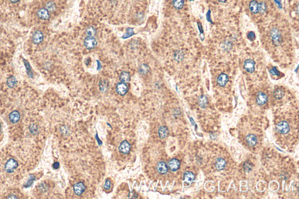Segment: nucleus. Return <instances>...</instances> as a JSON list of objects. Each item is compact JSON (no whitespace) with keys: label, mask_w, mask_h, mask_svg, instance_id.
<instances>
[{"label":"nucleus","mask_w":299,"mask_h":199,"mask_svg":"<svg viewBox=\"0 0 299 199\" xmlns=\"http://www.w3.org/2000/svg\"><path fill=\"white\" fill-rule=\"evenodd\" d=\"M43 39V34H42V32L39 30L35 31L32 36V40L34 43L39 44L42 41Z\"/></svg>","instance_id":"obj_15"},{"label":"nucleus","mask_w":299,"mask_h":199,"mask_svg":"<svg viewBox=\"0 0 299 199\" xmlns=\"http://www.w3.org/2000/svg\"><path fill=\"white\" fill-rule=\"evenodd\" d=\"M226 165V162L223 158H218L215 162V167L218 171H222L224 169Z\"/></svg>","instance_id":"obj_18"},{"label":"nucleus","mask_w":299,"mask_h":199,"mask_svg":"<svg viewBox=\"0 0 299 199\" xmlns=\"http://www.w3.org/2000/svg\"><path fill=\"white\" fill-rule=\"evenodd\" d=\"M18 162L13 158H11L7 161L4 166V169L8 173H11L14 172L15 171V169L18 168Z\"/></svg>","instance_id":"obj_3"},{"label":"nucleus","mask_w":299,"mask_h":199,"mask_svg":"<svg viewBox=\"0 0 299 199\" xmlns=\"http://www.w3.org/2000/svg\"><path fill=\"white\" fill-rule=\"evenodd\" d=\"M276 130L280 134H287L290 131V127L289 124L286 122L282 121L279 122L276 126Z\"/></svg>","instance_id":"obj_4"},{"label":"nucleus","mask_w":299,"mask_h":199,"mask_svg":"<svg viewBox=\"0 0 299 199\" xmlns=\"http://www.w3.org/2000/svg\"><path fill=\"white\" fill-rule=\"evenodd\" d=\"M37 15L39 18L43 20H48L50 18L49 12L46 8H41L38 11Z\"/></svg>","instance_id":"obj_14"},{"label":"nucleus","mask_w":299,"mask_h":199,"mask_svg":"<svg viewBox=\"0 0 299 199\" xmlns=\"http://www.w3.org/2000/svg\"><path fill=\"white\" fill-rule=\"evenodd\" d=\"M59 166H60V164H59V162H55V163L53 164V168L55 169H58V168H59Z\"/></svg>","instance_id":"obj_33"},{"label":"nucleus","mask_w":299,"mask_h":199,"mask_svg":"<svg viewBox=\"0 0 299 199\" xmlns=\"http://www.w3.org/2000/svg\"><path fill=\"white\" fill-rule=\"evenodd\" d=\"M229 80V76H227L226 74L221 73L219 76H218V78H217V83L220 87H223L224 86H225L226 84L228 83Z\"/></svg>","instance_id":"obj_12"},{"label":"nucleus","mask_w":299,"mask_h":199,"mask_svg":"<svg viewBox=\"0 0 299 199\" xmlns=\"http://www.w3.org/2000/svg\"><path fill=\"white\" fill-rule=\"evenodd\" d=\"M85 190V186L81 182H78L75 184L74 186V192L76 195L80 196L81 194L84 192Z\"/></svg>","instance_id":"obj_11"},{"label":"nucleus","mask_w":299,"mask_h":199,"mask_svg":"<svg viewBox=\"0 0 299 199\" xmlns=\"http://www.w3.org/2000/svg\"><path fill=\"white\" fill-rule=\"evenodd\" d=\"M199 106L202 108H206L207 105V98L204 95H202L199 99Z\"/></svg>","instance_id":"obj_24"},{"label":"nucleus","mask_w":299,"mask_h":199,"mask_svg":"<svg viewBox=\"0 0 299 199\" xmlns=\"http://www.w3.org/2000/svg\"><path fill=\"white\" fill-rule=\"evenodd\" d=\"M9 119L13 123H16L20 119V114L17 110H14L9 114Z\"/></svg>","instance_id":"obj_16"},{"label":"nucleus","mask_w":299,"mask_h":199,"mask_svg":"<svg viewBox=\"0 0 299 199\" xmlns=\"http://www.w3.org/2000/svg\"><path fill=\"white\" fill-rule=\"evenodd\" d=\"M265 8V2H258L257 0H252L249 4V9L253 14H262Z\"/></svg>","instance_id":"obj_2"},{"label":"nucleus","mask_w":299,"mask_h":199,"mask_svg":"<svg viewBox=\"0 0 299 199\" xmlns=\"http://www.w3.org/2000/svg\"><path fill=\"white\" fill-rule=\"evenodd\" d=\"M255 66V62L251 59L245 60L243 64L244 69L250 73H252L254 72Z\"/></svg>","instance_id":"obj_5"},{"label":"nucleus","mask_w":299,"mask_h":199,"mask_svg":"<svg viewBox=\"0 0 299 199\" xmlns=\"http://www.w3.org/2000/svg\"><path fill=\"white\" fill-rule=\"evenodd\" d=\"M7 85L10 88H14L17 84V80L14 76H11L7 79Z\"/></svg>","instance_id":"obj_20"},{"label":"nucleus","mask_w":299,"mask_h":199,"mask_svg":"<svg viewBox=\"0 0 299 199\" xmlns=\"http://www.w3.org/2000/svg\"><path fill=\"white\" fill-rule=\"evenodd\" d=\"M246 141L250 146H255L257 143V138L254 134H249L246 137Z\"/></svg>","instance_id":"obj_17"},{"label":"nucleus","mask_w":299,"mask_h":199,"mask_svg":"<svg viewBox=\"0 0 299 199\" xmlns=\"http://www.w3.org/2000/svg\"><path fill=\"white\" fill-rule=\"evenodd\" d=\"M130 148L131 147L129 143L126 140H124L120 145L119 147V150L123 154L126 155L130 151Z\"/></svg>","instance_id":"obj_10"},{"label":"nucleus","mask_w":299,"mask_h":199,"mask_svg":"<svg viewBox=\"0 0 299 199\" xmlns=\"http://www.w3.org/2000/svg\"><path fill=\"white\" fill-rule=\"evenodd\" d=\"M184 179L185 181L192 182L195 179V175L191 172H185L184 173Z\"/></svg>","instance_id":"obj_22"},{"label":"nucleus","mask_w":299,"mask_h":199,"mask_svg":"<svg viewBox=\"0 0 299 199\" xmlns=\"http://www.w3.org/2000/svg\"><path fill=\"white\" fill-rule=\"evenodd\" d=\"M85 47L88 49H92L95 48L97 44V41L95 38L92 36H89L86 37L84 41Z\"/></svg>","instance_id":"obj_6"},{"label":"nucleus","mask_w":299,"mask_h":199,"mask_svg":"<svg viewBox=\"0 0 299 199\" xmlns=\"http://www.w3.org/2000/svg\"><path fill=\"white\" fill-rule=\"evenodd\" d=\"M180 166H181L180 161L175 158L171 159L168 163V168L172 172L177 171V170L179 169Z\"/></svg>","instance_id":"obj_7"},{"label":"nucleus","mask_w":299,"mask_h":199,"mask_svg":"<svg viewBox=\"0 0 299 199\" xmlns=\"http://www.w3.org/2000/svg\"><path fill=\"white\" fill-rule=\"evenodd\" d=\"M158 134L161 139H164L165 138L167 137L169 134L168 129L165 126H161L158 129Z\"/></svg>","instance_id":"obj_19"},{"label":"nucleus","mask_w":299,"mask_h":199,"mask_svg":"<svg viewBox=\"0 0 299 199\" xmlns=\"http://www.w3.org/2000/svg\"><path fill=\"white\" fill-rule=\"evenodd\" d=\"M268 96L262 92H258L256 98V102L260 106L264 105L268 102Z\"/></svg>","instance_id":"obj_9"},{"label":"nucleus","mask_w":299,"mask_h":199,"mask_svg":"<svg viewBox=\"0 0 299 199\" xmlns=\"http://www.w3.org/2000/svg\"><path fill=\"white\" fill-rule=\"evenodd\" d=\"M10 1H11V2H12L13 3H16V2H18L20 0H10Z\"/></svg>","instance_id":"obj_34"},{"label":"nucleus","mask_w":299,"mask_h":199,"mask_svg":"<svg viewBox=\"0 0 299 199\" xmlns=\"http://www.w3.org/2000/svg\"><path fill=\"white\" fill-rule=\"evenodd\" d=\"M46 9L48 10V11H54L56 9V6H55V4L52 2H49L47 3L46 4Z\"/></svg>","instance_id":"obj_28"},{"label":"nucleus","mask_w":299,"mask_h":199,"mask_svg":"<svg viewBox=\"0 0 299 199\" xmlns=\"http://www.w3.org/2000/svg\"><path fill=\"white\" fill-rule=\"evenodd\" d=\"M273 96L276 99L280 100L284 96V92L280 89L275 90L273 92Z\"/></svg>","instance_id":"obj_25"},{"label":"nucleus","mask_w":299,"mask_h":199,"mask_svg":"<svg viewBox=\"0 0 299 199\" xmlns=\"http://www.w3.org/2000/svg\"><path fill=\"white\" fill-rule=\"evenodd\" d=\"M283 29L277 27H273L268 31H266L265 41L267 47L277 53L282 51L290 42V35Z\"/></svg>","instance_id":"obj_1"},{"label":"nucleus","mask_w":299,"mask_h":199,"mask_svg":"<svg viewBox=\"0 0 299 199\" xmlns=\"http://www.w3.org/2000/svg\"><path fill=\"white\" fill-rule=\"evenodd\" d=\"M35 180V176H34V175H31L29 176V178L28 179V180H27V182L25 184L24 186L25 187H29L30 186H31L33 184L34 180Z\"/></svg>","instance_id":"obj_27"},{"label":"nucleus","mask_w":299,"mask_h":199,"mask_svg":"<svg viewBox=\"0 0 299 199\" xmlns=\"http://www.w3.org/2000/svg\"><path fill=\"white\" fill-rule=\"evenodd\" d=\"M103 188L105 190H108L110 189V182L109 179H106L105 180V185H104V186H103Z\"/></svg>","instance_id":"obj_30"},{"label":"nucleus","mask_w":299,"mask_h":199,"mask_svg":"<svg viewBox=\"0 0 299 199\" xmlns=\"http://www.w3.org/2000/svg\"><path fill=\"white\" fill-rule=\"evenodd\" d=\"M270 72H271V74H273V75H274V76H276H276H279V71H278L276 69H275V68L272 69L271 70V71H270Z\"/></svg>","instance_id":"obj_32"},{"label":"nucleus","mask_w":299,"mask_h":199,"mask_svg":"<svg viewBox=\"0 0 299 199\" xmlns=\"http://www.w3.org/2000/svg\"><path fill=\"white\" fill-rule=\"evenodd\" d=\"M120 80L122 83H129L130 80L129 73L126 71H123L120 75Z\"/></svg>","instance_id":"obj_21"},{"label":"nucleus","mask_w":299,"mask_h":199,"mask_svg":"<svg viewBox=\"0 0 299 199\" xmlns=\"http://www.w3.org/2000/svg\"><path fill=\"white\" fill-rule=\"evenodd\" d=\"M157 170L161 174H165L168 171V165L165 162L160 161L157 165Z\"/></svg>","instance_id":"obj_13"},{"label":"nucleus","mask_w":299,"mask_h":199,"mask_svg":"<svg viewBox=\"0 0 299 199\" xmlns=\"http://www.w3.org/2000/svg\"><path fill=\"white\" fill-rule=\"evenodd\" d=\"M218 1H220L221 2H225L227 1V0H218Z\"/></svg>","instance_id":"obj_35"},{"label":"nucleus","mask_w":299,"mask_h":199,"mask_svg":"<svg viewBox=\"0 0 299 199\" xmlns=\"http://www.w3.org/2000/svg\"><path fill=\"white\" fill-rule=\"evenodd\" d=\"M29 129L32 134H34V133H37V131H38V127L36 125H35L34 124H32L30 125Z\"/></svg>","instance_id":"obj_29"},{"label":"nucleus","mask_w":299,"mask_h":199,"mask_svg":"<svg viewBox=\"0 0 299 199\" xmlns=\"http://www.w3.org/2000/svg\"><path fill=\"white\" fill-rule=\"evenodd\" d=\"M116 90L117 94H119L121 95H124L128 91L129 88L128 85L126 84V83H118L116 87Z\"/></svg>","instance_id":"obj_8"},{"label":"nucleus","mask_w":299,"mask_h":199,"mask_svg":"<svg viewBox=\"0 0 299 199\" xmlns=\"http://www.w3.org/2000/svg\"><path fill=\"white\" fill-rule=\"evenodd\" d=\"M184 0H172V5L177 9H181L184 7Z\"/></svg>","instance_id":"obj_23"},{"label":"nucleus","mask_w":299,"mask_h":199,"mask_svg":"<svg viewBox=\"0 0 299 199\" xmlns=\"http://www.w3.org/2000/svg\"><path fill=\"white\" fill-rule=\"evenodd\" d=\"M87 33L89 36H92L95 34V29L94 28H90L87 30Z\"/></svg>","instance_id":"obj_31"},{"label":"nucleus","mask_w":299,"mask_h":199,"mask_svg":"<svg viewBox=\"0 0 299 199\" xmlns=\"http://www.w3.org/2000/svg\"><path fill=\"white\" fill-rule=\"evenodd\" d=\"M244 170L245 173H250L252 170V165L249 162H245L244 164Z\"/></svg>","instance_id":"obj_26"}]
</instances>
